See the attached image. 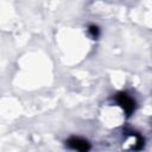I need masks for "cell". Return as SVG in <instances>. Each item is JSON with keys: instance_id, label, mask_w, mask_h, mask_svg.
Returning <instances> with one entry per match:
<instances>
[{"instance_id": "cell-1", "label": "cell", "mask_w": 152, "mask_h": 152, "mask_svg": "<svg viewBox=\"0 0 152 152\" xmlns=\"http://www.w3.org/2000/svg\"><path fill=\"white\" fill-rule=\"evenodd\" d=\"M115 100L116 102L120 104V107L125 110L126 115L129 116L133 112H134V107H135V102L134 100L127 94V93H124V91H120L115 95Z\"/></svg>"}, {"instance_id": "cell-2", "label": "cell", "mask_w": 152, "mask_h": 152, "mask_svg": "<svg viewBox=\"0 0 152 152\" xmlns=\"http://www.w3.org/2000/svg\"><path fill=\"white\" fill-rule=\"evenodd\" d=\"M66 145L71 150H76V151H88L90 150V144L88 142V140L81 138V137H71L66 140Z\"/></svg>"}, {"instance_id": "cell-3", "label": "cell", "mask_w": 152, "mask_h": 152, "mask_svg": "<svg viewBox=\"0 0 152 152\" xmlns=\"http://www.w3.org/2000/svg\"><path fill=\"white\" fill-rule=\"evenodd\" d=\"M88 32L90 33V36H91L94 39H97V37H99V34H100V30H99V27L95 26V25H90L89 28H88Z\"/></svg>"}]
</instances>
